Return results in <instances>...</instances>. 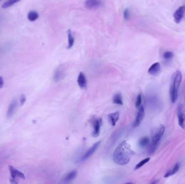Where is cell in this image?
I'll use <instances>...</instances> for the list:
<instances>
[{"label": "cell", "instance_id": "obj_7", "mask_svg": "<svg viewBox=\"0 0 185 184\" xmlns=\"http://www.w3.org/2000/svg\"><path fill=\"white\" fill-rule=\"evenodd\" d=\"M144 117H145V109L143 106L141 105L139 107V111L138 112L137 115L136 117L135 122L133 124V127H139L142 122Z\"/></svg>", "mask_w": 185, "mask_h": 184}, {"label": "cell", "instance_id": "obj_4", "mask_svg": "<svg viewBox=\"0 0 185 184\" xmlns=\"http://www.w3.org/2000/svg\"><path fill=\"white\" fill-rule=\"evenodd\" d=\"M91 123L92 124L94 128L92 132V136L95 138L98 137L100 133V129L102 124V119L101 118H93L91 120Z\"/></svg>", "mask_w": 185, "mask_h": 184}, {"label": "cell", "instance_id": "obj_21", "mask_svg": "<svg viewBox=\"0 0 185 184\" xmlns=\"http://www.w3.org/2000/svg\"><path fill=\"white\" fill-rule=\"evenodd\" d=\"M21 0H7L2 6V7L3 9L9 8V7L12 6L13 5H14V4H15L16 3L19 2Z\"/></svg>", "mask_w": 185, "mask_h": 184}, {"label": "cell", "instance_id": "obj_11", "mask_svg": "<svg viewBox=\"0 0 185 184\" xmlns=\"http://www.w3.org/2000/svg\"><path fill=\"white\" fill-rule=\"evenodd\" d=\"M77 83L81 89H85L87 86V80L85 74L83 73H80L77 78Z\"/></svg>", "mask_w": 185, "mask_h": 184}, {"label": "cell", "instance_id": "obj_16", "mask_svg": "<svg viewBox=\"0 0 185 184\" xmlns=\"http://www.w3.org/2000/svg\"><path fill=\"white\" fill-rule=\"evenodd\" d=\"M67 35H68V45L67 46V48L68 49H70L73 46L75 39L71 30H68L67 31Z\"/></svg>", "mask_w": 185, "mask_h": 184}, {"label": "cell", "instance_id": "obj_25", "mask_svg": "<svg viewBox=\"0 0 185 184\" xmlns=\"http://www.w3.org/2000/svg\"><path fill=\"white\" fill-rule=\"evenodd\" d=\"M174 54L171 51H166L163 55V58L166 60H169L173 57Z\"/></svg>", "mask_w": 185, "mask_h": 184}, {"label": "cell", "instance_id": "obj_29", "mask_svg": "<svg viewBox=\"0 0 185 184\" xmlns=\"http://www.w3.org/2000/svg\"><path fill=\"white\" fill-rule=\"evenodd\" d=\"M4 85V81L2 77L0 76V89L2 88Z\"/></svg>", "mask_w": 185, "mask_h": 184}, {"label": "cell", "instance_id": "obj_13", "mask_svg": "<svg viewBox=\"0 0 185 184\" xmlns=\"http://www.w3.org/2000/svg\"><path fill=\"white\" fill-rule=\"evenodd\" d=\"M119 112L118 111L111 113L108 116V120L112 126H115L116 123L119 118Z\"/></svg>", "mask_w": 185, "mask_h": 184}, {"label": "cell", "instance_id": "obj_12", "mask_svg": "<svg viewBox=\"0 0 185 184\" xmlns=\"http://www.w3.org/2000/svg\"><path fill=\"white\" fill-rule=\"evenodd\" d=\"M161 70V66L158 62L155 63L150 66L148 69V73L152 76H156L160 73Z\"/></svg>", "mask_w": 185, "mask_h": 184}, {"label": "cell", "instance_id": "obj_31", "mask_svg": "<svg viewBox=\"0 0 185 184\" xmlns=\"http://www.w3.org/2000/svg\"></svg>", "mask_w": 185, "mask_h": 184}, {"label": "cell", "instance_id": "obj_19", "mask_svg": "<svg viewBox=\"0 0 185 184\" xmlns=\"http://www.w3.org/2000/svg\"><path fill=\"white\" fill-rule=\"evenodd\" d=\"M77 170L72 171L66 176L65 178V181H67V182H68L71 180H73L74 179H75L77 176Z\"/></svg>", "mask_w": 185, "mask_h": 184}, {"label": "cell", "instance_id": "obj_9", "mask_svg": "<svg viewBox=\"0 0 185 184\" xmlns=\"http://www.w3.org/2000/svg\"><path fill=\"white\" fill-rule=\"evenodd\" d=\"M100 144L101 141H99V142H97L95 143H94L93 144V145L91 147H90L88 151L86 152V154L83 155V156L82 158V160L83 161H84V160H87V159H88L90 157H91L92 154H94V152L97 151V149H98Z\"/></svg>", "mask_w": 185, "mask_h": 184}, {"label": "cell", "instance_id": "obj_32", "mask_svg": "<svg viewBox=\"0 0 185 184\" xmlns=\"http://www.w3.org/2000/svg\"><path fill=\"white\" fill-rule=\"evenodd\" d=\"M0 1H1V0H0Z\"/></svg>", "mask_w": 185, "mask_h": 184}, {"label": "cell", "instance_id": "obj_2", "mask_svg": "<svg viewBox=\"0 0 185 184\" xmlns=\"http://www.w3.org/2000/svg\"><path fill=\"white\" fill-rule=\"evenodd\" d=\"M182 81V75L180 71H177L172 77L170 85V97L171 102H176L178 97V90Z\"/></svg>", "mask_w": 185, "mask_h": 184}, {"label": "cell", "instance_id": "obj_26", "mask_svg": "<svg viewBox=\"0 0 185 184\" xmlns=\"http://www.w3.org/2000/svg\"><path fill=\"white\" fill-rule=\"evenodd\" d=\"M142 103V95L141 93H139L138 96L137 97V99L136 100V103H135V106L137 108H139Z\"/></svg>", "mask_w": 185, "mask_h": 184}, {"label": "cell", "instance_id": "obj_18", "mask_svg": "<svg viewBox=\"0 0 185 184\" xmlns=\"http://www.w3.org/2000/svg\"><path fill=\"white\" fill-rule=\"evenodd\" d=\"M39 14L35 11H31L29 12L27 15L28 19L31 22L35 21L39 18Z\"/></svg>", "mask_w": 185, "mask_h": 184}, {"label": "cell", "instance_id": "obj_14", "mask_svg": "<svg viewBox=\"0 0 185 184\" xmlns=\"http://www.w3.org/2000/svg\"><path fill=\"white\" fill-rule=\"evenodd\" d=\"M17 105V101L16 100H14L9 106L7 113V116L8 118H10V117H12L13 115H14Z\"/></svg>", "mask_w": 185, "mask_h": 184}, {"label": "cell", "instance_id": "obj_20", "mask_svg": "<svg viewBox=\"0 0 185 184\" xmlns=\"http://www.w3.org/2000/svg\"><path fill=\"white\" fill-rule=\"evenodd\" d=\"M62 70V69L61 68H59L56 70L54 75V80L55 81H59L61 80L63 76V71Z\"/></svg>", "mask_w": 185, "mask_h": 184}, {"label": "cell", "instance_id": "obj_5", "mask_svg": "<svg viewBox=\"0 0 185 184\" xmlns=\"http://www.w3.org/2000/svg\"><path fill=\"white\" fill-rule=\"evenodd\" d=\"M177 116L178 123L182 129L185 128V113L182 104H179L177 108Z\"/></svg>", "mask_w": 185, "mask_h": 184}, {"label": "cell", "instance_id": "obj_6", "mask_svg": "<svg viewBox=\"0 0 185 184\" xmlns=\"http://www.w3.org/2000/svg\"><path fill=\"white\" fill-rule=\"evenodd\" d=\"M165 131V127L163 125H160L152 137V145H158L159 142L162 138Z\"/></svg>", "mask_w": 185, "mask_h": 184}, {"label": "cell", "instance_id": "obj_28", "mask_svg": "<svg viewBox=\"0 0 185 184\" xmlns=\"http://www.w3.org/2000/svg\"><path fill=\"white\" fill-rule=\"evenodd\" d=\"M157 146L158 145H151L150 147V149L149 150V153L150 154H152L153 153H154L155 152V151L156 149L157 148Z\"/></svg>", "mask_w": 185, "mask_h": 184}, {"label": "cell", "instance_id": "obj_27", "mask_svg": "<svg viewBox=\"0 0 185 184\" xmlns=\"http://www.w3.org/2000/svg\"><path fill=\"white\" fill-rule=\"evenodd\" d=\"M26 101V96L24 95H22L20 97V99H19V102H20L21 105L22 106L23 105H24Z\"/></svg>", "mask_w": 185, "mask_h": 184}, {"label": "cell", "instance_id": "obj_17", "mask_svg": "<svg viewBox=\"0 0 185 184\" xmlns=\"http://www.w3.org/2000/svg\"><path fill=\"white\" fill-rule=\"evenodd\" d=\"M113 103L117 105H123V100H122V96L121 93H116L114 96L113 98Z\"/></svg>", "mask_w": 185, "mask_h": 184}, {"label": "cell", "instance_id": "obj_3", "mask_svg": "<svg viewBox=\"0 0 185 184\" xmlns=\"http://www.w3.org/2000/svg\"><path fill=\"white\" fill-rule=\"evenodd\" d=\"M9 169L11 175V183L13 184H17V181H16V178H19L23 179H25L26 177L23 173L20 172L18 169H16L14 166L9 165Z\"/></svg>", "mask_w": 185, "mask_h": 184}, {"label": "cell", "instance_id": "obj_1", "mask_svg": "<svg viewBox=\"0 0 185 184\" xmlns=\"http://www.w3.org/2000/svg\"><path fill=\"white\" fill-rule=\"evenodd\" d=\"M133 154L130 145L126 140L121 142L116 147L113 156V161L117 165H126Z\"/></svg>", "mask_w": 185, "mask_h": 184}, {"label": "cell", "instance_id": "obj_22", "mask_svg": "<svg viewBox=\"0 0 185 184\" xmlns=\"http://www.w3.org/2000/svg\"><path fill=\"white\" fill-rule=\"evenodd\" d=\"M149 142H150L149 138L146 137H143L139 140V145L140 146L144 147H146L149 144Z\"/></svg>", "mask_w": 185, "mask_h": 184}, {"label": "cell", "instance_id": "obj_24", "mask_svg": "<svg viewBox=\"0 0 185 184\" xmlns=\"http://www.w3.org/2000/svg\"><path fill=\"white\" fill-rule=\"evenodd\" d=\"M123 17H124V19L126 21H128L130 19V17H131V12H130V10L129 9H126L124 12H123Z\"/></svg>", "mask_w": 185, "mask_h": 184}, {"label": "cell", "instance_id": "obj_15", "mask_svg": "<svg viewBox=\"0 0 185 184\" xmlns=\"http://www.w3.org/2000/svg\"><path fill=\"white\" fill-rule=\"evenodd\" d=\"M180 167V164L179 162H177L175 164V165H174L173 169H170V170L167 172L166 174H165L164 177L168 178V177H170V176H172L174 174H176L178 172V171L179 170Z\"/></svg>", "mask_w": 185, "mask_h": 184}, {"label": "cell", "instance_id": "obj_8", "mask_svg": "<svg viewBox=\"0 0 185 184\" xmlns=\"http://www.w3.org/2000/svg\"><path fill=\"white\" fill-rule=\"evenodd\" d=\"M101 4V0H86L85 1V6L87 9L92 10L99 8Z\"/></svg>", "mask_w": 185, "mask_h": 184}, {"label": "cell", "instance_id": "obj_10", "mask_svg": "<svg viewBox=\"0 0 185 184\" xmlns=\"http://www.w3.org/2000/svg\"><path fill=\"white\" fill-rule=\"evenodd\" d=\"M185 12L184 6H181L177 9V10L174 13V19L175 22L179 23L182 19Z\"/></svg>", "mask_w": 185, "mask_h": 184}, {"label": "cell", "instance_id": "obj_30", "mask_svg": "<svg viewBox=\"0 0 185 184\" xmlns=\"http://www.w3.org/2000/svg\"><path fill=\"white\" fill-rule=\"evenodd\" d=\"M184 8H185V6H184Z\"/></svg>", "mask_w": 185, "mask_h": 184}, {"label": "cell", "instance_id": "obj_23", "mask_svg": "<svg viewBox=\"0 0 185 184\" xmlns=\"http://www.w3.org/2000/svg\"><path fill=\"white\" fill-rule=\"evenodd\" d=\"M150 160V158H147L146 159L141 160L140 162H139L137 165L135 166V169H138L140 168H141V167H143V165H145L146 164H147Z\"/></svg>", "mask_w": 185, "mask_h": 184}]
</instances>
